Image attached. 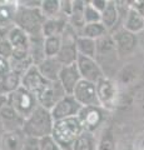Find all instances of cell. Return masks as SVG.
Masks as SVG:
<instances>
[{"label":"cell","mask_w":144,"mask_h":150,"mask_svg":"<svg viewBox=\"0 0 144 150\" xmlns=\"http://www.w3.org/2000/svg\"><path fill=\"white\" fill-rule=\"evenodd\" d=\"M54 126V119L50 110L43 106H38L29 118L24 120L21 131L26 138L43 139L50 137Z\"/></svg>","instance_id":"6da1fadb"},{"label":"cell","mask_w":144,"mask_h":150,"mask_svg":"<svg viewBox=\"0 0 144 150\" xmlns=\"http://www.w3.org/2000/svg\"><path fill=\"white\" fill-rule=\"evenodd\" d=\"M84 131L78 116L54 121L52 138L63 150H73V145Z\"/></svg>","instance_id":"7a4b0ae2"},{"label":"cell","mask_w":144,"mask_h":150,"mask_svg":"<svg viewBox=\"0 0 144 150\" xmlns=\"http://www.w3.org/2000/svg\"><path fill=\"white\" fill-rule=\"evenodd\" d=\"M46 18L40 9H31L20 6L18 4V10L14 19V25L26 33L30 38L43 36V25Z\"/></svg>","instance_id":"3957f363"},{"label":"cell","mask_w":144,"mask_h":150,"mask_svg":"<svg viewBox=\"0 0 144 150\" xmlns=\"http://www.w3.org/2000/svg\"><path fill=\"white\" fill-rule=\"evenodd\" d=\"M6 98H8L9 104L14 108V110H15L18 114H19L20 118H23L24 120L29 118V116L34 112V110L39 106L36 96L34 94L25 90V89L21 88V86L14 93L9 94Z\"/></svg>","instance_id":"277c9868"},{"label":"cell","mask_w":144,"mask_h":150,"mask_svg":"<svg viewBox=\"0 0 144 150\" xmlns=\"http://www.w3.org/2000/svg\"><path fill=\"white\" fill-rule=\"evenodd\" d=\"M105 109L101 106H84L79 111L78 118L85 131L94 134L105 120Z\"/></svg>","instance_id":"5b68a950"},{"label":"cell","mask_w":144,"mask_h":150,"mask_svg":"<svg viewBox=\"0 0 144 150\" xmlns=\"http://www.w3.org/2000/svg\"><path fill=\"white\" fill-rule=\"evenodd\" d=\"M9 43L13 46V56L14 59H23L30 56L29 46H30V36L24 33L18 26H11L8 35ZM10 58V59H11Z\"/></svg>","instance_id":"8992f818"},{"label":"cell","mask_w":144,"mask_h":150,"mask_svg":"<svg viewBox=\"0 0 144 150\" xmlns=\"http://www.w3.org/2000/svg\"><path fill=\"white\" fill-rule=\"evenodd\" d=\"M0 124L4 131L21 130L24 124V119L20 118L14 108L9 104L8 98L3 95H0Z\"/></svg>","instance_id":"52a82bcc"},{"label":"cell","mask_w":144,"mask_h":150,"mask_svg":"<svg viewBox=\"0 0 144 150\" xmlns=\"http://www.w3.org/2000/svg\"><path fill=\"white\" fill-rule=\"evenodd\" d=\"M77 67L83 80L96 84L101 78L105 76L103 68L98 64V62L94 58L79 55L77 60Z\"/></svg>","instance_id":"ba28073f"},{"label":"cell","mask_w":144,"mask_h":150,"mask_svg":"<svg viewBox=\"0 0 144 150\" xmlns=\"http://www.w3.org/2000/svg\"><path fill=\"white\" fill-rule=\"evenodd\" d=\"M65 95H68V94L63 89L62 84L59 81H53L46 84L45 88L36 95V99H38L40 106L52 110Z\"/></svg>","instance_id":"9c48e42d"},{"label":"cell","mask_w":144,"mask_h":150,"mask_svg":"<svg viewBox=\"0 0 144 150\" xmlns=\"http://www.w3.org/2000/svg\"><path fill=\"white\" fill-rule=\"evenodd\" d=\"M72 95L83 108L84 106H100V103L98 99V93H96V85L94 83H90V81H87L82 79L78 83L75 89H74Z\"/></svg>","instance_id":"30bf717a"},{"label":"cell","mask_w":144,"mask_h":150,"mask_svg":"<svg viewBox=\"0 0 144 150\" xmlns=\"http://www.w3.org/2000/svg\"><path fill=\"white\" fill-rule=\"evenodd\" d=\"M118 59V51L115 48L113 36L106 34L99 40H96V55L95 60L100 65H111Z\"/></svg>","instance_id":"8fae6325"},{"label":"cell","mask_w":144,"mask_h":150,"mask_svg":"<svg viewBox=\"0 0 144 150\" xmlns=\"http://www.w3.org/2000/svg\"><path fill=\"white\" fill-rule=\"evenodd\" d=\"M83 106L74 99L73 95H65L50 110V112H52L54 121H57V120L73 118V116H78Z\"/></svg>","instance_id":"7c38bea8"},{"label":"cell","mask_w":144,"mask_h":150,"mask_svg":"<svg viewBox=\"0 0 144 150\" xmlns=\"http://www.w3.org/2000/svg\"><path fill=\"white\" fill-rule=\"evenodd\" d=\"M96 93H98V99L100 106L105 110H109L115 104V98H117V86L115 83L110 78L104 76L95 84Z\"/></svg>","instance_id":"4fadbf2b"},{"label":"cell","mask_w":144,"mask_h":150,"mask_svg":"<svg viewBox=\"0 0 144 150\" xmlns=\"http://www.w3.org/2000/svg\"><path fill=\"white\" fill-rule=\"evenodd\" d=\"M111 36H113L115 48H117L119 56H125V55L132 54L134 49L137 48V43H138L137 35L128 30H125L124 28L118 29Z\"/></svg>","instance_id":"5bb4252c"},{"label":"cell","mask_w":144,"mask_h":150,"mask_svg":"<svg viewBox=\"0 0 144 150\" xmlns=\"http://www.w3.org/2000/svg\"><path fill=\"white\" fill-rule=\"evenodd\" d=\"M48 83L49 81H46L45 79L41 76V74L39 73V70L35 65H33V67L21 76V88H24L25 90L34 94L35 96L43 90Z\"/></svg>","instance_id":"9a60e30c"},{"label":"cell","mask_w":144,"mask_h":150,"mask_svg":"<svg viewBox=\"0 0 144 150\" xmlns=\"http://www.w3.org/2000/svg\"><path fill=\"white\" fill-rule=\"evenodd\" d=\"M80 80H82V76H80V73H79L77 63H75V64H72V65H65V67H63L58 81L62 84L63 89L65 90V93L68 95H72L74 89H75V86L78 85V83Z\"/></svg>","instance_id":"2e32d148"},{"label":"cell","mask_w":144,"mask_h":150,"mask_svg":"<svg viewBox=\"0 0 144 150\" xmlns=\"http://www.w3.org/2000/svg\"><path fill=\"white\" fill-rule=\"evenodd\" d=\"M35 67L38 68L41 76L49 83L58 81L60 71L63 69V65L58 62L57 58H45L43 62L35 65Z\"/></svg>","instance_id":"e0dca14e"},{"label":"cell","mask_w":144,"mask_h":150,"mask_svg":"<svg viewBox=\"0 0 144 150\" xmlns=\"http://www.w3.org/2000/svg\"><path fill=\"white\" fill-rule=\"evenodd\" d=\"M25 138L21 130L4 131L0 138V150H23Z\"/></svg>","instance_id":"ac0fdd59"},{"label":"cell","mask_w":144,"mask_h":150,"mask_svg":"<svg viewBox=\"0 0 144 150\" xmlns=\"http://www.w3.org/2000/svg\"><path fill=\"white\" fill-rule=\"evenodd\" d=\"M68 26V19L67 18H54V19H46L43 25V36H58L62 35L65 28Z\"/></svg>","instance_id":"d6986e66"},{"label":"cell","mask_w":144,"mask_h":150,"mask_svg":"<svg viewBox=\"0 0 144 150\" xmlns=\"http://www.w3.org/2000/svg\"><path fill=\"white\" fill-rule=\"evenodd\" d=\"M123 28L135 35L138 33L144 30V18L132 5L129 6L128 13L125 15V21H124Z\"/></svg>","instance_id":"ffe728a7"},{"label":"cell","mask_w":144,"mask_h":150,"mask_svg":"<svg viewBox=\"0 0 144 150\" xmlns=\"http://www.w3.org/2000/svg\"><path fill=\"white\" fill-rule=\"evenodd\" d=\"M21 86V76L16 73L10 71L0 78V95L8 96Z\"/></svg>","instance_id":"44dd1931"},{"label":"cell","mask_w":144,"mask_h":150,"mask_svg":"<svg viewBox=\"0 0 144 150\" xmlns=\"http://www.w3.org/2000/svg\"><path fill=\"white\" fill-rule=\"evenodd\" d=\"M18 10V1L0 3V28L14 26V19Z\"/></svg>","instance_id":"7402d4cb"},{"label":"cell","mask_w":144,"mask_h":150,"mask_svg":"<svg viewBox=\"0 0 144 150\" xmlns=\"http://www.w3.org/2000/svg\"><path fill=\"white\" fill-rule=\"evenodd\" d=\"M119 19V10L118 5L115 1H108L106 6L103 11H101V20L100 23L105 26L106 30H110L115 26Z\"/></svg>","instance_id":"603a6c76"},{"label":"cell","mask_w":144,"mask_h":150,"mask_svg":"<svg viewBox=\"0 0 144 150\" xmlns=\"http://www.w3.org/2000/svg\"><path fill=\"white\" fill-rule=\"evenodd\" d=\"M29 54L33 59L34 65H38L45 59L44 53V36H34L30 38Z\"/></svg>","instance_id":"cb8c5ba5"},{"label":"cell","mask_w":144,"mask_h":150,"mask_svg":"<svg viewBox=\"0 0 144 150\" xmlns=\"http://www.w3.org/2000/svg\"><path fill=\"white\" fill-rule=\"evenodd\" d=\"M73 150H98V140L95 135L89 131H83L73 145Z\"/></svg>","instance_id":"d4e9b609"},{"label":"cell","mask_w":144,"mask_h":150,"mask_svg":"<svg viewBox=\"0 0 144 150\" xmlns=\"http://www.w3.org/2000/svg\"><path fill=\"white\" fill-rule=\"evenodd\" d=\"M77 50L79 55L94 58L96 55V40L89 39L85 36H78L77 39Z\"/></svg>","instance_id":"484cf974"},{"label":"cell","mask_w":144,"mask_h":150,"mask_svg":"<svg viewBox=\"0 0 144 150\" xmlns=\"http://www.w3.org/2000/svg\"><path fill=\"white\" fill-rule=\"evenodd\" d=\"M108 34V30L101 23H93V24H85L82 29L79 36H85L93 40H99L100 38Z\"/></svg>","instance_id":"4316f807"},{"label":"cell","mask_w":144,"mask_h":150,"mask_svg":"<svg viewBox=\"0 0 144 150\" xmlns=\"http://www.w3.org/2000/svg\"><path fill=\"white\" fill-rule=\"evenodd\" d=\"M40 10L46 19L60 18L62 16V1H59V0H41Z\"/></svg>","instance_id":"83f0119b"},{"label":"cell","mask_w":144,"mask_h":150,"mask_svg":"<svg viewBox=\"0 0 144 150\" xmlns=\"http://www.w3.org/2000/svg\"><path fill=\"white\" fill-rule=\"evenodd\" d=\"M63 45L62 35L44 38V53L45 58H57Z\"/></svg>","instance_id":"f1b7e54d"},{"label":"cell","mask_w":144,"mask_h":150,"mask_svg":"<svg viewBox=\"0 0 144 150\" xmlns=\"http://www.w3.org/2000/svg\"><path fill=\"white\" fill-rule=\"evenodd\" d=\"M98 150H117V143L111 129H104L98 139Z\"/></svg>","instance_id":"f546056e"},{"label":"cell","mask_w":144,"mask_h":150,"mask_svg":"<svg viewBox=\"0 0 144 150\" xmlns=\"http://www.w3.org/2000/svg\"><path fill=\"white\" fill-rule=\"evenodd\" d=\"M101 14L92 6L89 1H85L84 6V21L85 24H93V23H100Z\"/></svg>","instance_id":"4dcf8cb0"},{"label":"cell","mask_w":144,"mask_h":150,"mask_svg":"<svg viewBox=\"0 0 144 150\" xmlns=\"http://www.w3.org/2000/svg\"><path fill=\"white\" fill-rule=\"evenodd\" d=\"M40 148H41V150H63L55 143V140L52 138V135L40 139Z\"/></svg>","instance_id":"1f68e13d"},{"label":"cell","mask_w":144,"mask_h":150,"mask_svg":"<svg viewBox=\"0 0 144 150\" xmlns=\"http://www.w3.org/2000/svg\"><path fill=\"white\" fill-rule=\"evenodd\" d=\"M23 150H41V148H40V139L25 138Z\"/></svg>","instance_id":"d6a6232c"},{"label":"cell","mask_w":144,"mask_h":150,"mask_svg":"<svg viewBox=\"0 0 144 150\" xmlns=\"http://www.w3.org/2000/svg\"><path fill=\"white\" fill-rule=\"evenodd\" d=\"M10 71H11V69H10V63H9V60L0 56V78L9 74Z\"/></svg>","instance_id":"836d02e7"},{"label":"cell","mask_w":144,"mask_h":150,"mask_svg":"<svg viewBox=\"0 0 144 150\" xmlns=\"http://www.w3.org/2000/svg\"><path fill=\"white\" fill-rule=\"evenodd\" d=\"M90 4H92V6L94 8V9H96L100 14H101V11L105 9V6H106V4H108V0H92V1H89Z\"/></svg>","instance_id":"e575fe53"},{"label":"cell","mask_w":144,"mask_h":150,"mask_svg":"<svg viewBox=\"0 0 144 150\" xmlns=\"http://www.w3.org/2000/svg\"><path fill=\"white\" fill-rule=\"evenodd\" d=\"M132 4H133L132 6L144 18V0H137V1H133Z\"/></svg>","instance_id":"d590c367"},{"label":"cell","mask_w":144,"mask_h":150,"mask_svg":"<svg viewBox=\"0 0 144 150\" xmlns=\"http://www.w3.org/2000/svg\"><path fill=\"white\" fill-rule=\"evenodd\" d=\"M3 133H4V129H3V126H1V124H0V138H1V135H3Z\"/></svg>","instance_id":"8d00e7d4"}]
</instances>
